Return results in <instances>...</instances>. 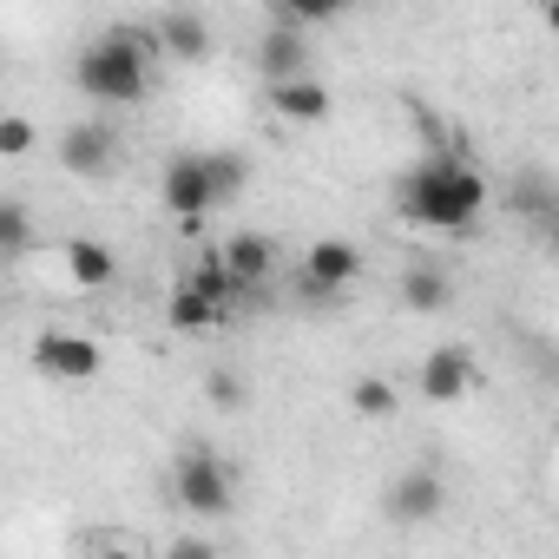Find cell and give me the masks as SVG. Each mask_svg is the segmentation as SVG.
Here are the masks:
<instances>
[{
    "label": "cell",
    "instance_id": "23",
    "mask_svg": "<svg viewBox=\"0 0 559 559\" xmlns=\"http://www.w3.org/2000/svg\"><path fill=\"white\" fill-rule=\"evenodd\" d=\"M546 27H552V34H559V0H546Z\"/></svg>",
    "mask_w": 559,
    "mask_h": 559
},
{
    "label": "cell",
    "instance_id": "17",
    "mask_svg": "<svg viewBox=\"0 0 559 559\" xmlns=\"http://www.w3.org/2000/svg\"><path fill=\"white\" fill-rule=\"evenodd\" d=\"M204 165H211V191H217V204H230V198L250 185V158H243V152H204Z\"/></svg>",
    "mask_w": 559,
    "mask_h": 559
},
{
    "label": "cell",
    "instance_id": "6",
    "mask_svg": "<svg viewBox=\"0 0 559 559\" xmlns=\"http://www.w3.org/2000/svg\"><path fill=\"white\" fill-rule=\"evenodd\" d=\"M34 369L53 376V382H93L106 369V349L93 336H80V330H47L34 343Z\"/></svg>",
    "mask_w": 559,
    "mask_h": 559
},
{
    "label": "cell",
    "instance_id": "7",
    "mask_svg": "<svg viewBox=\"0 0 559 559\" xmlns=\"http://www.w3.org/2000/svg\"><path fill=\"white\" fill-rule=\"evenodd\" d=\"M421 402H435V408H448V402H461V395H474L480 389V362L461 349V343H441V349H428L421 356Z\"/></svg>",
    "mask_w": 559,
    "mask_h": 559
},
{
    "label": "cell",
    "instance_id": "12",
    "mask_svg": "<svg viewBox=\"0 0 559 559\" xmlns=\"http://www.w3.org/2000/svg\"><path fill=\"white\" fill-rule=\"evenodd\" d=\"M270 112L284 126H323L330 119V86L317 73H297V80H276L270 86Z\"/></svg>",
    "mask_w": 559,
    "mask_h": 559
},
{
    "label": "cell",
    "instance_id": "5",
    "mask_svg": "<svg viewBox=\"0 0 559 559\" xmlns=\"http://www.w3.org/2000/svg\"><path fill=\"white\" fill-rule=\"evenodd\" d=\"M356 276H362V250H356L349 237H323V243H310V257H304V297L336 304Z\"/></svg>",
    "mask_w": 559,
    "mask_h": 559
},
{
    "label": "cell",
    "instance_id": "20",
    "mask_svg": "<svg viewBox=\"0 0 559 559\" xmlns=\"http://www.w3.org/2000/svg\"><path fill=\"white\" fill-rule=\"evenodd\" d=\"M34 139H40V132H34V119H27V112H8V119H0V152H8V158H27V152H34Z\"/></svg>",
    "mask_w": 559,
    "mask_h": 559
},
{
    "label": "cell",
    "instance_id": "1",
    "mask_svg": "<svg viewBox=\"0 0 559 559\" xmlns=\"http://www.w3.org/2000/svg\"><path fill=\"white\" fill-rule=\"evenodd\" d=\"M480 204H487V178L461 152H435L395 178V211L408 230H467Z\"/></svg>",
    "mask_w": 559,
    "mask_h": 559
},
{
    "label": "cell",
    "instance_id": "2",
    "mask_svg": "<svg viewBox=\"0 0 559 559\" xmlns=\"http://www.w3.org/2000/svg\"><path fill=\"white\" fill-rule=\"evenodd\" d=\"M158 60H165V53H158V34L119 21V27H106V34H93V40L80 47L73 86H80L86 99H99V106H139V99L152 93V67H158Z\"/></svg>",
    "mask_w": 559,
    "mask_h": 559
},
{
    "label": "cell",
    "instance_id": "22",
    "mask_svg": "<svg viewBox=\"0 0 559 559\" xmlns=\"http://www.w3.org/2000/svg\"><path fill=\"white\" fill-rule=\"evenodd\" d=\"M546 230H552V237H559V191H552V198H546Z\"/></svg>",
    "mask_w": 559,
    "mask_h": 559
},
{
    "label": "cell",
    "instance_id": "18",
    "mask_svg": "<svg viewBox=\"0 0 559 559\" xmlns=\"http://www.w3.org/2000/svg\"><path fill=\"white\" fill-rule=\"evenodd\" d=\"M0 250H8V257H27V250H34V217H27L21 198L0 204Z\"/></svg>",
    "mask_w": 559,
    "mask_h": 559
},
{
    "label": "cell",
    "instance_id": "10",
    "mask_svg": "<svg viewBox=\"0 0 559 559\" xmlns=\"http://www.w3.org/2000/svg\"><path fill=\"white\" fill-rule=\"evenodd\" d=\"M441 507H448V487H441L435 467H408V474L389 487V520H402V526H421V520H435Z\"/></svg>",
    "mask_w": 559,
    "mask_h": 559
},
{
    "label": "cell",
    "instance_id": "3",
    "mask_svg": "<svg viewBox=\"0 0 559 559\" xmlns=\"http://www.w3.org/2000/svg\"><path fill=\"white\" fill-rule=\"evenodd\" d=\"M171 493H178L185 513H198V520H224V513L237 507V474H230V461H224L217 448L185 441L178 461H171Z\"/></svg>",
    "mask_w": 559,
    "mask_h": 559
},
{
    "label": "cell",
    "instance_id": "4",
    "mask_svg": "<svg viewBox=\"0 0 559 559\" xmlns=\"http://www.w3.org/2000/svg\"><path fill=\"white\" fill-rule=\"evenodd\" d=\"M158 204H165L178 224H198V217L217 211V191H211V165H204V152H185V158L165 165V178H158Z\"/></svg>",
    "mask_w": 559,
    "mask_h": 559
},
{
    "label": "cell",
    "instance_id": "13",
    "mask_svg": "<svg viewBox=\"0 0 559 559\" xmlns=\"http://www.w3.org/2000/svg\"><path fill=\"white\" fill-rule=\"evenodd\" d=\"M152 34H158V53L165 60H204L211 53V21L198 8H165L152 21Z\"/></svg>",
    "mask_w": 559,
    "mask_h": 559
},
{
    "label": "cell",
    "instance_id": "19",
    "mask_svg": "<svg viewBox=\"0 0 559 559\" xmlns=\"http://www.w3.org/2000/svg\"><path fill=\"white\" fill-rule=\"evenodd\" d=\"M284 8V21H297V27H323V21H336L349 0H276Z\"/></svg>",
    "mask_w": 559,
    "mask_h": 559
},
{
    "label": "cell",
    "instance_id": "11",
    "mask_svg": "<svg viewBox=\"0 0 559 559\" xmlns=\"http://www.w3.org/2000/svg\"><path fill=\"white\" fill-rule=\"evenodd\" d=\"M224 263H230V276H237V297L250 304V297L270 284V270H276V243H270L263 230H237V237H224Z\"/></svg>",
    "mask_w": 559,
    "mask_h": 559
},
{
    "label": "cell",
    "instance_id": "8",
    "mask_svg": "<svg viewBox=\"0 0 559 559\" xmlns=\"http://www.w3.org/2000/svg\"><path fill=\"white\" fill-rule=\"evenodd\" d=\"M60 165H67L73 178H106V171H119V132L99 126V119L67 126V132H60Z\"/></svg>",
    "mask_w": 559,
    "mask_h": 559
},
{
    "label": "cell",
    "instance_id": "16",
    "mask_svg": "<svg viewBox=\"0 0 559 559\" xmlns=\"http://www.w3.org/2000/svg\"><path fill=\"white\" fill-rule=\"evenodd\" d=\"M349 408H356L362 421H389V415L402 408V395H395V382H382V376H362V382L349 389Z\"/></svg>",
    "mask_w": 559,
    "mask_h": 559
},
{
    "label": "cell",
    "instance_id": "21",
    "mask_svg": "<svg viewBox=\"0 0 559 559\" xmlns=\"http://www.w3.org/2000/svg\"><path fill=\"white\" fill-rule=\"evenodd\" d=\"M204 395H211L217 408H243V382H237L230 369H211V376H204Z\"/></svg>",
    "mask_w": 559,
    "mask_h": 559
},
{
    "label": "cell",
    "instance_id": "9",
    "mask_svg": "<svg viewBox=\"0 0 559 559\" xmlns=\"http://www.w3.org/2000/svg\"><path fill=\"white\" fill-rule=\"evenodd\" d=\"M257 73H263V86L310 73V40H304V27H297V21L263 27V40H257Z\"/></svg>",
    "mask_w": 559,
    "mask_h": 559
},
{
    "label": "cell",
    "instance_id": "15",
    "mask_svg": "<svg viewBox=\"0 0 559 559\" xmlns=\"http://www.w3.org/2000/svg\"><path fill=\"white\" fill-rule=\"evenodd\" d=\"M448 297H454V284H448L435 263H408V270H402V310L435 317V310H448Z\"/></svg>",
    "mask_w": 559,
    "mask_h": 559
},
{
    "label": "cell",
    "instance_id": "14",
    "mask_svg": "<svg viewBox=\"0 0 559 559\" xmlns=\"http://www.w3.org/2000/svg\"><path fill=\"white\" fill-rule=\"evenodd\" d=\"M60 257H67V276H73L80 290H112V284H119V257H112L99 237H67Z\"/></svg>",
    "mask_w": 559,
    "mask_h": 559
}]
</instances>
